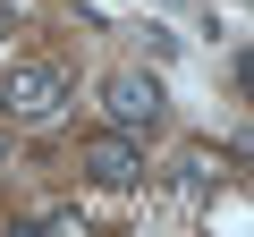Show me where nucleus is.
I'll list each match as a JSON object with an SVG mask.
<instances>
[{"instance_id": "4", "label": "nucleus", "mask_w": 254, "mask_h": 237, "mask_svg": "<svg viewBox=\"0 0 254 237\" xmlns=\"http://www.w3.org/2000/svg\"><path fill=\"white\" fill-rule=\"evenodd\" d=\"M161 186H170V203H178V212H203V203L220 195V153L187 144V153L170 161V178H161Z\"/></svg>"}, {"instance_id": "8", "label": "nucleus", "mask_w": 254, "mask_h": 237, "mask_svg": "<svg viewBox=\"0 0 254 237\" xmlns=\"http://www.w3.org/2000/svg\"><path fill=\"white\" fill-rule=\"evenodd\" d=\"M0 170H9V136H0Z\"/></svg>"}, {"instance_id": "1", "label": "nucleus", "mask_w": 254, "mask_h": 237, "mask_svg": "<svg viewBox=\"0 0 254 237\" xmlns=\"http://www.w3.org/2000/svg\"><path fill=\"white\" fill-rule=\"evenodd\" d=\"M0 102H9L17 127H60L68 102H76V76L60 59H9L0 68Z\"/></svg>"}, {"instance_id": "6", "label": "nucleus", "mask_w": 254, "mask_h": 237, "mask_svg": "<svg viewBox=\"0 0 254 237\" xmlns=\"http://www.w3.org/2000/svg\"><path fill=\"white\" fill-rule=\"evenodd\" d=\"M9 34H17V9H0V68H9Z\"/></svg>"}, {"instance_id": "7", "label": "nucleus", "mask_w": 254, "mask_h": 237, "mask_svg": "<svg viewBox=\"0 0 254 237\" xmlns=\"http://www.w3.org/2000/svg\"><path fill=\"white\" fill-rule=\"evenodd\" d=\"M237 93H246V102H254V51H246V59H237Z\"/></svg>"}, {"instance_id": "2", "label": "nucleus", "mask_w": 254, "mask_h": 237, "mask_svg": "<svg viewBox=\"0 0 254 237\" xmlns=\"http://www.w3.org/2000/svg\"><path fill=\"white\" fill-rule=\"evenodd\" d=\"M76 170H85V186H102V195H136V186L153 178V170H144V144H136V136H119V127L85 136Z\"/></svg>"}, {"instance_id": "5", "label": "nucleus", "mask_w": 254, "mask_h": 237, "mask_svg": "<svg viewBox=\"0 0 254 237\" xmlns=\"http://www.w3.org/2000/svg\"><path fill=\"white\" fill-rule=\"evenodd\" d=\"M26 229H60V237L76 229V237H85V203H43V212H34Z\"/></svg>"}, {"instance_id": "3", "label": "nucleus", "mask_w": 254, "mask_h": 237, "mask_svg": "<svg viewBox=\"0 0 254 237\" xmlns=\"http://www.w3.org/2000/svg\"><path fill=\"white\" fill-rule=\"evenodd\" d=\"M161 110H170V93H161L153 68H127V76L102 85V118H110L119 136H153V127H161Z\"/></svg>"}]
</instances>
